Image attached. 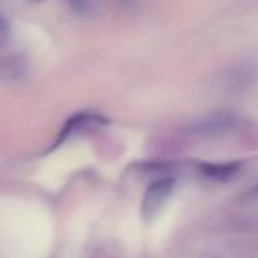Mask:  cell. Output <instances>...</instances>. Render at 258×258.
<instances>
[{
	"label": "cell",
	"instance_id": "1",
	"mask_svg": "<svg viewBox=\"0 0 258 258\" xmlns=\"http://www.w3.org/2000/svg\"><path fill=\"white\" fill-rule=\"evenodd\" d=\"M173 189H175V180L170 177H161L156 179L149 184V187L144 193V200H142V216L145 219H154L159 214L168 198L172 197Z\"/></svg>",
	"mask_w": 258,
	"mask_h": 258
},
{
	"label": "cell",
	"instance_id": "2",
	"mask_svg": "<svg viewBox=\"0 0 258 258\" xmlns=\"http://www.w3.org/2000/svg\"><path fill=\"white\" fill-rule=\"evenodd\" d=\"M108 124V118L103 117L101 113H96V111H80V113L73 115L68 122L62 127L60 135L57 138V144L55 147L60 144H66L68 140L75 137H80L83 133H90L94 129H99L103 125Z\"/></svg>",
	"mask_w": 258,
	"mask_h": 258
},
{
	"label": "cell",
	"instance_id": "3",
	"mask_svg": "<svg viewBox=\"0 0 258 258\" xmlns=\"http://www.w3.org/2000/svg\"><path fill=\"white\" fill-rule=\"evenodd\" d=\"M237 125V117L226 111H219V113H212L209 117L202 118L200 122L193 124L189 127L191 133L198 135V137H218V135L228 133Z\"/></svg>",
	"mask_w": 258,
	"mask_h": 258
},
{
	"label": "cell",
	"instance_id": "4",
	"mask_svg": "<svg viewBox=\"0 0 258 258\" xmlns=\"http://www.w3.org/2000/svg\"><path fill=\"white\" fill-rule=\"evenodd\" d=\"M202 173L214 182H226L240 170V163H205L200 166Z\"/></svg>",
	"mask_w": 258,
	"mask_h": 258
},
{
	"label": "cell",
	"instance_id": "5",
	"mask_svg": "<svg viewBox=\"0 0 258 258\" xmlns=\"http://www.w3.org/2000/svg\"><path fill=\"white\" fill-rule=\"evenodd\" d=\"M9 36V23L4 16H0V39H6Z\"/></svg>",
	"mask_w": 258,
	"mask_h": 258
},
{
	"label": "cell",
	"instance_id": "6",
	"mask_svg": "<svg viewBox=\"0 0 258 258\" xmlns=\"http://www.w3.org/2000/svg\"><path fill=\"white\" fill-rule=\"evenodd\" d=\"M69 4L73 6L75 9H78V11H82V9L87 8V0H68Z\"/></svg>",
	"mask_w": 258,
	"mask_h": 258
},
{
	"label": "cell",
	"instance_id": "7",
	"mask_svg": "<svg viewBox=\"0 0 258 258\" xmlns=\"http://www.w3.org/2000/svg\"><path fill=\"white\" fill-rule=\"evenodd\" d=\"M247 198H258V186H254L253 189L247 193Z\"/></svg>",
	"mask_w": 258,
	"mask_h": 258
}]
</instances>
